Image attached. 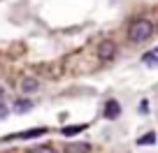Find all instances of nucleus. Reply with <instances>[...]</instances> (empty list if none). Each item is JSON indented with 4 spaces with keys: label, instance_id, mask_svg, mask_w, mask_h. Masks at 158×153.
<instances>
[{
    "label": "nucleus",
    "instance_id": "obj_7",
    "mask_svg": "<svg viewBox=\"0 0 158 153\" xmlns=\"http://www.w3.org/2000/svg\"><path fill=\"white\" fill-rule=\"evenodd\" d=\"M68 151H72V153H86V151H89V144H72V146H68Z\"/></svg>",
    "mask_w": 158,
    "mask_h": 153
},
{
    "label": "nucleus",
    "instance_id": "obj_10",
    "mask_svg": "<svg viewBox=\"0 0 158 153\" xmlns=\"http://www.w3.org/2000/svg\"><path fill=\"white\" fill-rule=\"evenodd\" d=\"M144 60H147L149 65H153V63L158 65V56H156V54H147V58H144Z\"/></svg>",
    "mask_w": 158,
    "mask_h": 153
},
{
    "label": "nucleus",
    "instance_id": "obj_9",
    "mask_svg": "<svg viewBox=\"0 0 158 153\" xmlns=\"http://www.w3.org/2000/svg\"><path fill=\"white\" fill-rule=\"evenodd\" d=\"M30 153H56L51 146H35V148H30Z\"/></svg>",
    "mask_w": 158,
    "mask_h": 153
},
{
    "label": "nucleus",
    "instance_id": "obj_13",
    "mask_svg": "<svg viewBox=\"0 0 158 153\" xmlns=\"http://www.w3.org/2000/svg\"><path fill=\"white\" fill-rule=\"evenodd\" d=\"M156 54H158V49H156Z\"/></svg>",
    "mask_w": 158,
    "mask_h": 153
},
{
    "label": "nucleus",
    "instance_id": "obj_4",
    "mask_svg": "<svg viewBox=\"0 0 158 153\" xmlns=\"http://www.w3.org/2000/svg\"><path fill=\"white\" fill-rule=\"evenodd\" d=\"M118 114H121V104L116 100H107L105 102V119H118Z\"/></svg>",
    "mask_w": 158,
    "mask_h": 153
},
{
    "label": "nucleus",
    "instance_id": "obj_5",
    "mask_svg": "<svg viewBox=\"0 0 158 153\" xmlns=\"http://www.w3.org/2000/svg\"><path fill=\"white\" fill-rule=\"evenodd\" d=\"M30 109H33V102L26 100V98H21V100H16V102H14V111L16 114H26V111H30Z\"/></svg>",
    "mask_w": 158,
    "mask_h": 153
},
{
    "label": "nucleus",
    "instance_id": "obj_8",
    "mask_svg": "<svg viewBox=\"0 0 158 153\" xmlns=\"http://www.w3.org/2000/svg\"><path fill=\"white\" fill-rule=\"evenodd\" d=\"M153 142H156V135H153V132H149V135H144V137L137 139L139 146H144V144H153Z\"/></svg>",
    "mask_w": 158,
    "mask_h": 153
},
{
    "label": "nucleus",
    "instance_id": "obj_1",
    "mask_svg": "<svg viewBox=\"0 0 158 153\" xmlns=\"http://www.w3.org/2000/svg\"><path fill=\"white\" fill-rule=\"evenodd\" d=\"M151 35H153V23H151V21H147V19L133 21L130 28H128V37L133 42H147Z\"/></svg>",
    "mask_w": 158,
    "mask_h": 153
},
{
    "label": "nucleus",
    "instance_id": "obj_3",
    "mask_svg": "<svg viewBox=\"0 0 158 153\" xmlns=\"http://www.w3.org/2000/svg\"><path fill=\"white\" fill-rule=\"evenodd\" d=\"M19 88H21V93H35V91L40 88V81L35 79V77H23V79L19 81Z\"/></svg>",
    "mask_w": 158,
    "mask_h": 153
},
{
    "label": "nucleus",
    "instance_id": "obj_2",
    "mask_svg": "<svg viewBox=\"0 0 158 153\" xmlns=\"http://www.w3.org/2000/svg\"><path fill=\"white\" fill-rule=\"evenodd\" d=\"M98 56H100L102 60L114 58V56H116V44H114L112 40H105V42H100V46H98Z\"/></svg>",
    "mask_w": 158,
    "mask_h": 153
},
{
    "label": "nucleus",
    "instance_id": "obj_12",
    "mask_svg": "<svg viewBox=\"0 0 158 153\" xmlns=\"http://www.w3.org/2000/svg\"><path fill=\"white\" fill-rule=\"evenodd\" d=\"M2 98H5V91H2V88H0V102H2Z\"/></svg>",
    "mask_w": 158,
    "mask_h": 153
},
{
    "label": "nucleus",
    "instance_id": "obj_6",
    "mask_svg": "<svg viewBox=\"0 0 158 153\" xmlns=\"http://www.w3.org/2000/svg\"><path fill=\"white\" fill-rule=\"evenodd\" d=\"M81 130H86V125H70V128H63V135L65 137H72V135L81 132Z\"/></svg>",
    "mask_w": 158,
    "mask_h": 153
},
{
    "label": "nucleus",
    "instance_id": "obj_11",
    "mask_svg": "<svg viewBox=\"0 0 158 153\" xmlns=\"http://www.w3.org/2000/svg\"><path fill=\"white\" fill-rule=\"evenodd\" d=\"M2 119H7V104L0 102V121H2Z\"/></svg>",
    "mask_w": 158,
    "mask_h": 153
}]
</instances>
